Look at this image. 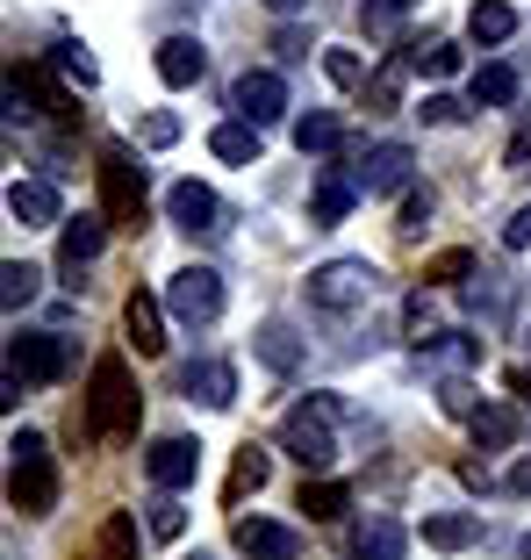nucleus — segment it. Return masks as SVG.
<instances>
[{
	"label": "nucleus",
	"instance_id": "obj_1",
	"mask_svg": "<svg viewBox=\"0 0 531 560\" xmlns=\"http://www.w3.org/2000/svg\"><path fill=\"white\" fill-rule=\"evenodd\" d=\"M86 431L101 445H122L137 439V381L122 366V352H101L94 360V381H86Z\"/></svg>",
	"mask_w": 531,
	"mask_h": 560
},
{
	"label": "nucleus",
	"instance_id": "obj_2",
	"mask_svg": "<svg viewBox=\"0 0 531 560\" xmlns=\"http://www.w3.org/2000/svg\"><path fill=\"white\" fill-rule=\"evenodd\" d=\"M8 503L22 517H44L58 503V467H50V439L44 431H15L8 439Z\"/></svg>",
	"mask_w": 531,
	"mask_h": 560
},
{
	"label": "nucleus",
	"instance_id": "obj_3",
	"mask_svg": "<svg viewBox=\"0 0 531 560\" xmlns=\"http://www.w3.org/2000/svg\"><path fill=\"white\" fill-rule=\"evenodd\" d=\"M101 215H108V231H144V195H151V180H144V165H137V151L130 144H101Z\"/></svg>",
	"mask_w": 531,
	"mask_h": 560
},
{
	"label": "nucleus",
	"instance_id": "obj_4",
	"mask_svg": "<svg viewBox=\"0 0 531 560\" xmlns=\"http://www.w3.org/2000/svg\"><path fill=\"white\" fill-rule=\"evenodd\" d=\"M374 295H381V266H366V259H323L309 273V310L323 316H352Z\"/></svg>",
	"mask_w": 531,
	"mask_h": 560
},
{
	"label": "nucleus",
	"instance_id": "obj_5",
	"mask_svg": "<svg viewBox=\"0 0 531 560\" xmlns=\"http://www.w3.org/2000/svg\"><path fill=\"white\" fill-rule=\"evenodd\" d=\"M281 453L302 467V475H323L338 460V439H331V410L323 402H302V410L281 417Z\"/></svg>",
	"mask_w": 531,
	"mask_h": 560
},
{
	"label": "nucleus",
	"instance_id": "obj_6",
	"mask_svg": "<svg viewBox=\"0 0 531 560\" xmlns=\"http://www.w3.org/2000/svg\"><path fill=\"white\" fill-rule=\"evenodd\" d=\"M166 310L180 316V324H216L223 316V273L216 266H180V273L166 280Z\"/></svg>",
	"mask_w": 531,
	"mask_h": 560
},
{
	"label": "nucleus",
	"instance_id": "obj_7",
	"mask_svg": "<svg viewBox=\"0 0 531 560\" xmlns=\"http://www.w3.org/2000/svg\"><path fill=\"white\" fill-rule=\"evenodd\" d=\"M66 360H72V346L58 330H22L15 346H8V374L30 381V388H50V381L66 374Z\"/></svg>",
	"mask_w": 531,
	"mask_h": 560
},
{
	"label": "nucleus",
	"instance_id": "obj_8",
	"mask_svg": "<svg viewBox=\"0 0 531 560\" xmlns=\"http://www.w3.org/2000/svg\"><path fill=\"white\" fill-rule=\"evenodd\" d=\"M231 108H237V122L266 130V122H281V116H287V80H281V72H266V66H251L245 80L231 86Z\"/></svg>",
	"mask_w": 531,
	"mask_h": 560
},
{
	"label": "nucleus",
	"instance_id": "obj_9",
	"mask_svg": "<svg viewBox=\"0 0 531 560\" xmlns=\"http://www.w3.org/2000/svg\"><path fill=\"white\" fill-rule=\"evenodd\" d=\"M410 144H396V137H388V144H366V159H359V173H352V180H359V195H410Z\"/></svg>",
	"mask_w": 531,
	"mask_h": 560
},
{
	"label": "nucleus",
	"instance_id": "obj_10",
	"mask_svg": "<svg viewBox=\"0 0 531 560\" xmlns=\"http://www.w3.org/2000/svg\"><path fill=\"white\" fill-rule=\"evenodd\" d=\"M101 245H108V215H66L58 223V273L80 280L101 259Z\"/></svg>",
	"mask_w": 531,
	"mask_h": 560
},
{
	"label": "nucleus",
	"instance_id": "obj_11",
	"mask_svg": "<svg viewBox=\"0 0 531 560\" xmlns=\"http://www.w3.org/2000/svg\"><path fill=\"white\" fill-rule=\"evenodd\" d=\"M231 546H237V553H251V560H295L302 553V532L295 525H273V517H237Z\"/></svg>",
	"mask_w": 531,
	"mask_h": 560
},
{
	"label": "nucleus",
	"instance_id": "obj_12",
	"mask_svg": "<svg viewBox=\"0 0 531 560\" xmlns=\"http://www.w3.org/2000/svg\"><path fill=\"white\" fill-rule=\"evenodd\" d=\"M122 338L137 346V360H158V352H166V302L137 288V295L122 302Z\"/></svg>",
	"mask_w": 531,
	"mask_h": 560
},
{
	"label": "nucleus",
	"instance_id": "obj_13",
	"mask_svg": "<svg viewBox=\"0 0 531 560\" xmlns=\"http://www.w3.org/2000/svg\"><path fill=\"white\" fill-rule=\"evenodd\" d=\"M352 201H359V180H352L345 165H323L316 173V195H309V223L316 231H331V223H345Z\"/></svg>",
	"mask_w": 531,
	"mask_h": 560
},
{
	"label": "nucleus",
	"instance_id": "obj_14",
	"mask_svg": "<svg viewBox=\"0 0 531 560\" xmlns=\"http://www.w3.org/2000/svg\"><path fill=\"white\" fill-rule=\"evenodd\" d=\"M251 352H259V366H273V374H302V360H309V346L295 338V324H281V316H266L259 330H251Z\"/></svg>",
	"mask_w": 531,
	"mask_h": 560
},
{
	"label": "nucleus",
	"instance_id": "obj_15",
	"mask_svg": "<svg viewBox=\"0 0 531 560\" xmlns=\"http://www.w3.org/2000/svg\"><path fill=\"white\" fill-rule=\"evenodd\" d=\"M144 467H151V481H158V489H194L201 445H194V439H158V445L144 453Z\"/></svg>",
	"mask_w": 531,
	"mask_h": 560
},
{
	"label": "nucleus",
	"instance_id": "obj_16",
	"mask_svg": "<svg viewBox=\"0 0 531 560\" xmlns=\"http://www.w3.org/2000/svg\"><path fill=\"white\" fill-rule=\"evenodd\" d=\"M180 396L187 402H209V410H231V402H237V366L231 360H194L180 374Z\"/></svg>",
	"mask_w": 531,
	"mask_h": 560
},
{
	"label": "nucleus",
	"instance_id": "obj_17",
	"mask_svg": "<svg viewBox=\"0 0 531 560\" xmlns=\"http://www.w3.org/2000/svg\"><path fill=\"white\" fill-rule=\"evenodd\" d=\"M8 215H15L22 231H50V223H66L58 187H50V180H15V187H8Z\"/></svg>",
	"mask_w": 531,
	"mask_h": 560
},
{
	"label": "nucleus",
	"instance_id": "obj_18",
	"mask_svg": "<svg viewBox=\"0 0 531 560\" xmlns=\"http://www.w3.org/2000/svg\"><path fill=\"white\" fill-rule=\"evenodd\" d=\"M467 302H474V316H488V324H510L517 280L503 273V266H474V280H467Z\"/></svg>",
	"mask_w": 531,
	"mask_h": 560
},
{
	"label": "nucleus",
	"instance_id": "obj_19",
	"mask_svg": "<svg viewBox=\"0 0 531 560\" xmlns=\"http://www.w3.org/2000/svg\"><path fill=\"white\" fill-rule=\"evenodd\" d=\"M166 215L180 223V231H223V201L209 195L201 180H180V187H173V195H166Z\"/></svg>",
	"mask_w": 531,
	"mask_h": 560
},
{
	"label": "nucleus",
	"instance_id": "obj_20",
	"mask_svg": "<svg viewBox=\"0 0 531 560\" xmlns=\"http://www.w3.org/2000/svg\"><path fill=\"white\" fill-rule=\"evenodd\" d=\"M151 66H158V80H166V86H194L201 72H209V50H201V36H166Z\"/></svg>",
	"mask_w": 531,
	"mask_h": 560
},
{
	"label": "nucleus",
	"instance_id": "obj_21",
	"mask_svg": "<svg viewBox=\"0 0 531 560\" xmlns=\"http://www.w3.org/2000/svg\"><path fill=\"white\" fill-rule=\"evenodd\" d=\"M410 553V532L396 525V517H366L359 532H352V560H402Z\"/></svg>",
	"mask_w": 531,
	"mask_h": 560
},
{
	"label": "nucleus",
	"instance_id": "obj_22",
	"mask_svg": "<svg viewBox=\"0 0 531 560\" xmlns=\"http://www.w3.org/2000/svg\"><path fill=\"white\" fill-rule=\"evenodd\" d=\"M424 352V366H438V374H467V366H482V338H467V330H438Z\"/></svg>",
	"mask_w": 531,
	"mask_h": 560
},
{
	"label": "nucleus",
	"instance_id": "obj_23",
	"mask_svg": "<svg viewBox=\"0 0 531 560\" xmlns=\"http://www.w3.org/2000/svg\"><path fill=\"white\" fill-rule=\"evenodd\" d=\"M266 475H273V453H266V445H245V453H237V467H231V481H223V503H245V495H259L266 489Z\"/></svg>",
	"mask_w": 531,
	"mask_h": 560
},
{
	"label": "nucleus",
	"instance_id": "obj_24",
	"mask_svg": "<svg viewBox=\"0 0 531 560\" xmlns=\"http://www.w3.org/2000/svg\"><path fill=\"white\" fill-rule=\"evenodd\" d=\"M467 36H474V44H510L517 36V8L510 0H474V8H467Z\"/></svg>",
	"mask_w": 531,
	"mask_h": 560
},
{
	"label": "nucleus",
	"instance_id": "obj_25",
	"mask_svg": "<svg viewBox=\"0 0 531 560\" xmlns=\"http://www.w3.org/2000/svg\"><path fill=\"white\" fill-rule=\"evenodd\" d=\"M410 66H416V50H396V58H388L381 72H374V80L359 86L366 94V108H374V116H388V108H396L402 101V80H410Z\"/></svg>",
	"mask_w": 531,
	"mask_h": 560
},
{
	"label": "nucleus",
	"instance_id": "obj_26",
	"mask_svg": "<svg viewBox=\"0 0 531 560\" xmlns=\"http://www.w3.org/2000/svg\"><path fill=\"white\" fill-rule=\"evenodd\" d=\"M482 539V517H467V511H438L424 517V546H438V553H460V546Z\"/></svg>",
	"mask_w": 531,
	"mask_h": 560
},
{
	"label": "nucleus",
	"instance_id": "obj_27",
	"mask_svg": "<svg viewBox=\"0 0 531 560\" xmlns=\"http://www.w3.org/2000/svg\"><path fill=\"white\" fill-rule=\"evenodd\" d=\"M295 511H309L316 525H331V517L352 511V489H345V481H323V475H316V481H302V503H295Z\"/></svg>",
	"mask_w": 531,
	"mask_h": 560
},
{
	"label": "nucleus",
	"instance_id": "obj_28",
	"mask_svg": "<svg viewBox=\"0 0 531 560\" xmlns=\"http://www.w3.org/2000/svg\"><path fill=\"white\" fill-rule=\"evenodd\" d=\"M295 144H302V159H323V151H338V144H345V130H338V116H331V108H309V116L295 122Z\"/></svg>",
	"mask_w": 531,
	"mask_h": 560
},
{
	"label": "nucleus",
	"instance_id": "obj_29",
	"mask_svg": "<svg viewBox=\"0 0 531 560\" xmlns=\"http://www.w3.org/2000/svg\"><path fill=\"white\" fill-rule=\"evenodd\" d=\"M94 560H137V517L130 511H108V517H101Z\"/></svg>",
	"mask_w": 531,
	"mask_h": 560
},
{
	"label": "nucleus",
	"instance_id": "obj_30",
	"mask_svg": "<svg viewBox=\"0 0 531 560\" xmlns=\"http://www.w3.org/2000/svg\"><path fill=\"white\" fill-rule=\"evenodd\" d=\"M209 151H216L223 165H259V130H251V122H223V130L209 137Z\"/></svg>",
	"mask_w": 531,
	"mask_h": 560
},
{
	"label": "nucleus",
	"instance_id": "obj_31",
	"mask_svg": "<svg viewBox=\"0 0 531 560\" xmlns=\"http://www.w3.org/2000/svg\"><path fill=\"white\" fill-rule=\"evenodd\" d=\"M517 431H524V424H517L510 402H488V410L474 417V445H482V453H503V445H510Z\"/></svg>",
	"mask_w": 531,
	"mask_h": 560
},
{
	"label": "nucleus",
	"instance_id": "obj_32",
	"mask_svg": "<svg viewBox=\"0 0 531 560\" xmlns=\"http://www.w3.org/2000/svg\"><path fill=\"white\" fill-rule=\"evenodd\" d=\"M36 288H44V273H36L30 259H8V266H0V302H8V310H30Z\"/></svg>",
	"mask_w": 531,
	"mask_h": 560
},
{
	"label": "nucleus",
	"instance_id": "obj_33",
	"mask_svg": "<svg viewBox=\"0 0 531 560\" xmlns=\"http://www.w3.org/2000/svg\"><path fill=\"white\" fill-rule=\"evenodd\" d=\"M144 532H151V539H180V532H187V511H180V495H173V489H158L144 503Z\"/></svg>",
	"mask_w": 531,
	"mask_h": 560
},
{
	"label": "nucleus",
	"instance_id": "obj_34",
	"mask_svg": "<svg viewBox=\"0 0 531 560\" xmlns=\"http://www.w3.org/2000/svg\"><path fill=\"white\" fill-rule=\"evenodd\" d=\"M446 280H474V252L467 245H452V252H432V259H424V288H446Z\"/></svg>",
	"mask_w": 531,
	"mask_h": 560
},
{
	"label": "nucleus",
	"instance_id": "obj_35",
	"mask_svg": "<svg viewBox=\"0 0 531 560\" xmlns=\"http://www.w3.org/2000/svg\"><path fill=\"white\" fill-rule=\"evenodd\" d=\"M503 101H517V72L510 66H482L474 72V108H503Z\"/></svg>",
	"mask_w": 531,
	"mask_h": 560
},
{
	"label": "nucleus",
	"instance_id": "obj_36",
	"mask_svg": "<svg viewBox=\"0 0 531 560\" xmlns=\"http://www.w3.org/2000/svg\"><path fill=\"white\" fill-rule=\"evenodd\" d=\"M416 66L432 72V80H452V72L467 66V50L452 44V36H432V44H416Z\"/></svg>",
	"mask_w": 531,
	"mask_h": 560
},
{
	"label": "nucleus",
	"instance_id": "obj_37",
	"mask_svg": "<svg viewBox=\"0 0 531 560\" xmlns=\"http://www.w3.org/2000/svg\"><path fill=\"white\" fill-rule=\"evenodd\" d=\"M50 66L66 72V80H80V86H101V66L86 58V44H72V36H66V44H50Z\"/></svg>",
	"mask_w": 531,
	"mask_h": 560
},
{
	"label": "nucleus",
	"instance_id": "obj_38",
	"mask_svg": "<svg viewBox=\"0 0 531 560\" xmlns=\"http://www.w3.org/2000/svg\"><path fill=\"white\" fill-rule=\"evenodd\" d=\"M432 187H410V195H402V209H396V231L402 237H424V223H432Z\"/></svg>",
	"mask_w": 531,
	"mask_h": 560
},
{
	"label": "nucleus",
	"instance_id": "obj_39",
	"mask_svg": "<svg viewBox=\"0 0 531 560\" xmlns=\"http://www.w3.org/2000/svg\"><path fill=\"white\" fill-rule=\"evenodd\" d=\"M438 410H446V417H460V424H474V417H482V402H474V381H460V374H452L446 388H438Z\"/></svg>",
	"mask_w": 531,
	"mask_h": 560
},
{
	"label": "nucleus",
	"instance_id": "obj_40",
	"mask_svg": "<svg viewBox=\"0 0 531 560\" xmlns=\"http://www.w3.org/2000/svg\"><path fill=\"white\" fill-rule=\"evenodd\" d=\"M323 72H331V86H345V94L366 86V58L359 50H323Z\"/></svg>",
	"mask_w": 531,
	"mask_h": 560
},
{
	"label": "nucleus",
	"instance_id": "obj_41",
	"mask_svg": "<svg viewBox=\"0 0 531 560\" xmlns=\"http://www.w3.org/2000/svg\"><path fill=\"white\" fill-rule=\"evenodd\" d=\"M137 137H144L151 151H166V144H180V116H173V108H151V116L137 122Z\"/></svg>",
	"mask_w": 531,
	"mask_h": 560
},
{
	"label": "nucleus",
	"instance_id": "obj_42",
	"mask_svg": "<svg viewBox=\"0 0 531 560\" xmlns=\"http://www.w3.org/2000/svg\"><path fill=\"white\" fill-rule=\"evenodd\" d=\"M402 330H410V346H432V288H424V295H410V310H402Z\"/></svg>",
	"mask_w": 531,
	"mask_h": 560
},
{
	"label": "nucleus",
	"instance_id": "obj_43",
	"mask_svg": "<svg viewBox=\"0 0 531 560\" xmlns=\"http://www.w3.org/2000/svg\"><path fill=\"white\" fill-rule=\"evenodd\" d=\"M359 22H366L374 36H396V22H402V0H366V8H359Z\"/></svg>",
	"mask_w": 531,
	"mask_h": 560
},
{
	"label": "nucleus",
	"instance_id": "obj_44",
	"mask_svg": "<svg viewBox=\"0 0 531 560\" xmlns=\"http://www.w3.org/2000/svg\"><path fill=\"white\" fill-rule=\"evenodd\" d=\"M273 50H281V66H302V58H309V30H302V22H287V30L281 36H273Z\"/></svg>",
	"mask_w": 531,
	"mask_h": 560
},
{
	"label": "nucleus",
	"instance_id": "obj_45",
	"mask_svg": "<svg viewBox=\"0 0 531 560\" xmlns=\"http://www.w3.org/2000/svg\"><path fill=\"white\" fill-rule=\"evenodd\" d=\"M424 122H467V101L460 94H424V108H416Z\"/></svg>",
	"mask_w": 531,
	"mask_h": 560
},
{
	"label": "nucleus",
	"instance_id": "obj_46",
	"mask_svg": "<svg viewBox=\"0 0 531 560\" xmlns=\"http://www.w3.org/2000/svg\"><path fill=\"white\" fill-rule=\"evenodd\" d=\"M503 252H531V201L510 209V223H503Z\"/></svg>",
	"mask_w": 531,
	"mask_h": 560
},
{
	"label": "nucleus",
	"instance_id": "obj_47",
	"mask_svg": "<svg viewBox=\"0 0 531 560\" xmlns=\"http://www.w3.org/2000/svg\"><path fill=\"white\" fill-rule=\"evenodd\" d=\"M531 159V116L517 122V137H510V151H503V165H524Z\"/></svg>",
	"mask_w": 531,
	"mask_h": 560
},
{
	"label": "nucleus",
	"instance_id": "obj_48",
	"mask_svg": "<svg viewBox=\"0 0 531 560\" xmlns=\"http://www.w3.org/2000/svg\"><path fill=\"white\" fill-rule=\"evenodd\" d=\"M503 489H510V495H531V453H524V460H510V475H503Z\"/></svg>",
	"mask_w": 531,
	"mask_h": 560
},
{
	"label": "nucleus",
	"instance_id": "obj_49",
	"mask_svg": "<svg viewBox=\"0 0 531 560\" xmlns=\"http://www.w3.org/2000/svg\"><path fill=\"white\" fill-rule=\"evenodd\" d=\"M266 8H273V15H295V8H302V0H266Z\"/></svg>",
	"mask_w": 531,
	"mask_h": 560
},
{
	"label": "nucleus",
	"instance_id": "obj_50",
	"mask_svg": "<svg viewBox=\"0 0 531 560\" xmlns=\"http://www.w3.org/2000/svg\"><path fill=\"white\" fill-rule=\"evenodd\" d=\"M524 560H531V532H524Z\"/></svg>",
	"mask_w": 531,
	"mask_h": 560
},
{
	"label": "nucleus",
	"instance_id": "obj_51",
	"mask_svg": "<svg viewBox=\"0 0 531 560\" xmlns=\"http://www.w3.org/2000/svg\"><path fill=\"white\" fill-rule=\"evenodd\" d=\"M402 8H416V0H402Z\"/></svg>",
	"mask_w": 531,
	"mask_h": 560
},
{
	"label": "nucleus",
	"instance_id": "obj_52",
	"mask_svg": "<svg viewBox=\"0 0 531 560\" xmlns=\"http://www.w3.org/2000/svg\"><path fill=\"white\" fill-rule=\"evenodd\" d=\"M194 560H209V553H194Z\"/></svg>",
	"mask_w": 531,
	"mask_h": 560
}]
</instances>
